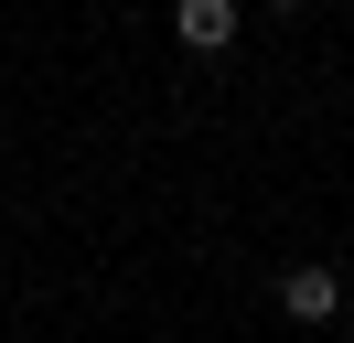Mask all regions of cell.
<instances>
[{
  "label": "cell",
  "mask_w": 354,
  "mask_h": 343,
  "mask_svg": "<svg viewBox=\"0 0 354 343\" xmlns=\"http://www.w3.org/2000/svg\"><path fill=\"white\" fill-rule=\"evenodd\" d=\"M279 311L290 322H333L344 311V268H279Z\"/></svg>",
  "instance_id": "obj_1"
},
{
  "label": "cell",
  "mask_w": 354,
  "mask_h": 343,
  "mask_svg": "<svg viewBox=\"0 0 354 343\" xmlns=\"http://www.w3.org/2000/svg\"><path fill=\"white\" fill-rule=\"evenodd\" d=\"M172 33L194 43V54H225V43H236V0H172Z\"/></svg>",
  "instance_id": "obj_2"
},
{
  "label": "cell",
  "mask_w": 354,
  "mask_h": 343,
  "mask_svg": "<svg viewBox=\"0 0 354 343\" xmlns=\"http://www.w3.org/2000/svg\"><path fill=\"white\" fill-rule=\"evenodd\" d=\"M268 11H301V0H268Z\"/></svg>",
  "instance_id": "obj_3"
}]
</instances>
